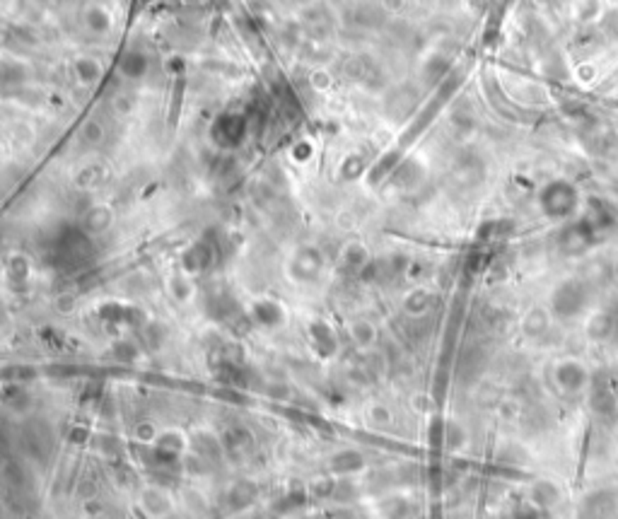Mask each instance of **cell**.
<instances>
[{
	"label": "cell",
	"instance_id": "1",
	"mask_svg": "<svg viewBox=\"0 0 618 519\" xmlns=\"http://www.w3.org/2000/svg\"><path fill=\"white\" fill-rule=\"evenodd\" d=\"M590 290L580 280H565L551 295V314L556 319H575L587 309Z\"/></svg>",
	"mask_w": 618,
	"mask_h": 519
},
{
	"label": "cell",
	"instance_id": "2",
	"mask_svg": "<svg viewBox=\"0 0 618 519\" xmlns=\"http://www.w3.org/2000/svg\"><path fill=\"white\" fill-rule=\"evenodd\" d=\"M553 379L565 394H580L585 386L592 384L590 369L582 365L580 360H563L558 362L553 369Z\"/></svg>",
	"mask_w": 618,
	"mask_h": 519
},
{
	"label": "cell",
	"instance_id": "3",
	"mask_svg": "<svg viewBox=\"0 0 618 519\" xmlns=\"http://www.w3.org/2000/svg\"><path fill=\"white\" fill-rule=\"evenodd\" d=\"M590 406H592L594 413L602 415V418H606V415H614L616 396H614V391H611V386H609V379H602V377L592 379Z\"/></svg>",
	"mask_w": 618,
	"mask_h": 519
},
{
	"label": "cell",
	"instance_id": "4",
	"mask_svg": "<svg viewBox=\"0 0 618 519\" xmlns=\"http://www.w3.org/2000/svg\"><path fill=\"white\" fill-rule=\"evenodd\" d=\"M614 333V317L609 312H599L594 314L587 324V336L592 341H609V336Z\"/></svg>",
	"mask_w": 618,
	"mask_h": 519
},
{
	"label": "cell",
	"instance_id": "5",
	"mask_svg": "<svg viewBox=\"0 0 618 519\" xmlns=\"http://www.w3.org/2000/svg\"><path fill=\"white\" fill-rule=\"evenodd\" d=\"M548 321H551V317L543 312V309H531V312L524 317V333L531 338L541 336V333L548 331Z\"/></svg>",
	"mask_w": 618,
	"mask_h": 519
},
{
	"label": "cell",
	"instance_id": "6",
	"mask_svg": "<svg viewBox=\"0 0 618 519\" xmlns=\"http://www.w3.org/2000/svg\"><path fill=\"white\" fill-rule=\"evenodd\" d=\"M351 333H353V341L360 343V345H370V343H375V338H377V329L365 319H358L355 324H353Z\"/></svg>",
	"mask_w": 618,
	"mask_h": 519
},
{
	"label": "cell",
	"instance_id": "7",
	"mask_svg": "<svg viewBox=\"0 0 618 519\" xmlns=\"http://www.w3.org/2000/svg\"><path fill=\"white\" fill-rule=\"evenodd\" d=\"M145 503H148L150 510H158V512H160V510H165V507H167V500L162 498L160 493H155V491H148V493H145Z\"/></svg>",
	"mask_w": 618,
	"mask_h": 519
}]
</instances>
